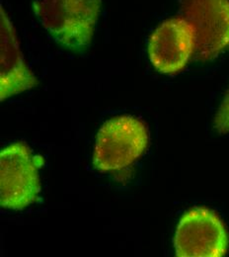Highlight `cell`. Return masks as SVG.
<instances>
[{
    "instance_id": "obj_1",
    "label": "cell",
    "mask_w": 229,
    "mask_h": 257,
    "mask_svg": "<svg viewBox=\"0 0 229 257\" xmlns=\"http://www.w3.org/2000/svg\"><path fill=\"white\" fill-rule=\"evenodd\" d=\"M102 0H33L42 27L62 47L86 50L93 38Z\"/></svg>"
},
{
    "instance_id": "obj_2",
    "label": "cell",
    "mask_w": 229,
    "mask_h": 257,
    "mask_svg": "<svg viewBox=\"0 0 229 257\" xmlns=\"http://www.w3.org/2000/svg\"><path fill=\"white\" fill-rule=\"evenodd\" d=\"M23 143L17 142L0 153V205L22 210L38 199L41 191L39 168L43 164Z\"/></svg>"
},
{
    "instance_id": "obj_3",
    "label": "cell",
    "mask_w": 229,
    "mask_h": 257,
    "mask_svg": "<svg viewBox=\"0 0 229 257\" xmlns=\"http://www.w3.org/2000/svg\"><path fill=\"white\" fill-rule=\"evenodd\" d=\"M148 145L146 126L131 116L107 121L99 131L93 164L100 171L125 168L144 153Z\"/></svg>"
},
{
    "instance_id": "obj_4",
    "label": "cell",
    "mask_w": 229,
    "mask_h": 257,
    "mask_svg": "<svg viewBox=\"0 0 229 257\" xmlns=\"http://www.w3.org/2000/svg\"><path fill=\"white\" fill-rule=\"evenodd\" d=\"M228 243V234L220 218L200 207L193 208L182 216L174 237L178 257L224 256Z\"/></svg>"
},
{
    "instance_id": "obj_5",
    "label": "cell",
    "mask_w": 229,
    "mask_h": 257,
    "mask_svg": "<svg viewBox=\"0 0 229 257\" xmlns=\"http://www.w3.org/2000/svg\"><path fill=\"white\" fill-rule=\"evenodd\" d=\"M183 18L195 38V57L206 62L229 48V0H183Z\"/></svg>"
},
{
    "instance_id": "obj_6",
    "label": "cell",
    "mask_w": 229,
    "mask_h": 257,
    "mask_svg": "<svg viewBox=\"0 0 229 257\" xmlns=\"http://www.w3.org/2000/svg\"><path fill=\"white\" fill-rule=\"evenodd\" d=\"M148 56L154 68L164 74L180 72L195 53V38L184 18L164 21L149 38Z\"/></svg>"
},
{
    "instance_id": "obj_7",
    "label": "cell",
    "mask_w": 229,
    "mask_h": 257,
    "mask_svg": "<svg viewBox=\"0 0 229 257\" xmlns=\"http://www.w3.org/2000/svg\"><path fill=\"white\" fill-rule=\"evenodd\" d=\"M37 78L26 64L15 28L3 6L0 9V100L33 88Z\"/></svg>"
},
{
    "instance_id": "obj_8",
    "label": "cell",
    "mask_w": 229,
    "mask_h": 257,
    "mask_svg": "<svg viewBox=\"0 0 229 257\" xmlns=\"http://www.w3.org/2000/svg\"><path fill=\"white\" fill-rule=\"evenodd\" d=\"M213 127L219 134H229V89L214 117Z\"/></svg>"
}]
</instances>
